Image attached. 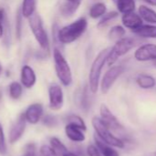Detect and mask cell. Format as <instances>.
I'll list each match as a JSON object with an SVG mask.
<instances>
[{"mask_svg":"<svg viewBox=\"0 0 156 156\" xmlns=\"http://www.w3.org/2000/svg\"><path fill=\"white\" fill-rule=\"evenodd\" d=\"M88 22L86 17H79L57 31V39L63 45L71 44L80 38L86 31Z\"/></svg>","mask_w":156,"mask_h":156,"instance_id":"6da1fadb","label":"cell"},{"mask_svg":"<svg viewBox=\"0 0 156 156\" xmlns=\"http://www.w3.org/2000/svg\"><path fill=\"white\" fill-rule=\"evenodd\" d=\"M109 50H110V48L102 49L97 55V57L94 58L91 64L89 75H88V87L92 93H97L98 90L102 69L105 64L107 63V58H108Z\"/></svg>","mask_w":156,"mask_h":156,"instance_id":"7a4b0ae2","label":"cell"},{"mask_svg":"<svg viewBox=\"0 0 156 156\" xmlns=\"http://www.w3.org/2000/svg\"><path fill=\"white\" fill-rule=\"evenodd\" d=\"M92 126L96 132L97 136L103 142L116 148H124V142L112 133L111 130L106 125V123L101 120L100 117L95 116L92 119Z\"/></svg>","mask_w":156,"mask_h":156,"instance_id":"3957f363","label":"cell"},{"mask_svg":"<svg viewBox=\"0 0 156 156\" xmlns=\"http://www.w3.org/2000/svg\"><path fill=\"white\" fill-rule=\"evenodd\" d=\"M53 60H54L55 72L58 80L63 86L65 87L70 86L73 82L72 70L68 61L66 60L61 50L58 48L53 49Z\"/></svg>","mask_w":156,"mask_h":156,"instance_id":"277c9868","label":"cell"},{"mask_svg":"<svg viewBox=\"0 0 156 156\" xmlns=\"http://www.w3.org/2000/svg\"><path fill=\"white\" fill-rule=\"evenodd\" d=\"M137 45V39L131 37H124L120 40L116 41L115 45L110 48V50L107 58V65L111 67L113 66L119 58L129 53L135 46Z\"/></svg>","mask_w":156,"mask_h":156,"instance_id":"5b68a950","label":"cell"},{"mask_svg":"<svg viewBox=\"0 0 156 156\" xmlns=\"http://www.w3.org/2000/svg\"><path fill=\"white\" fill-rule=\"evenodd\" d=\"M29 25L30 27V30L40 45V47L44 50V51H49L50 50V40L48 34L43 27L42 19L38 14H33L29 18Z\"/></svg>","mask_w":156,"mask_h":156,"instance_id":"8992f818","label":"cell"},{"mask_svg":"<svg viewBox=\"0 0 156 156\" xmlns=\"http://www.w3.org/2000/svg\"><path fill=\"white\" fill-rule=\"evenodd\" d=\"M125 68L123 66H112L104 74L100 80V89L102 93L107 94L112 88L116 80L124 73Z\"/></svg>","mask_w":156,"mask_h":156,"instance_id":"52a82bcc","label":"cell"},{"mask_svg":"<svg viewBox=\"0 0 156 156\" xmlns=\"http://www.w3.org/2000/svg\"><path fill=\"white\" fill-rule=\"evenodd\" d=\"M64 96L63 89L58 84H51L49 87V106L52 111H59L63 108Z\"/></svg>","mask_w":156,"mask_h":156,"instance_id":"ba28073f","label":"cell"},{"mask_svg":"<svg viewBox=\"0 0 156 156\" xmlns=\"http://www.w3.org/2000/svg\"><path fill=\"white\" fill-rule=\"evenodd\" d=\"M99 112H100L101 120L106 123V125L111 131L116 132V133H120L121 131H123V126L120 124L117 117L112 113V112L108 108L107 105L101 104Z\"/></svg>","mask_w":156,"mask_h":156,"instance_id":"9c48e42d","label":"cell"},{"mask_svg":"<svg viewBox=\"0 0 156 156\" xmlns=\"http://www.w3.org/2000/svg\"><path fill=\"white\" fill-rule=\"evenodd\" d=\"M27 125V120L25 118L24 113L20 114L17 119L15 121V122L12 124L10 130H9V143L16 144L24 134Z\"/></svg>","mask_w":156,"mask_h":156,"instance_id":"30bf717a","label":"cell"},{"mask_svg":"<svg viewBox=\"0 0 156 156\" xmlns=\"http://www.w3.org/2000/svg\"><path fill=\"white\" fill-rule=\"evenodd\" d=\"M134 58L140 62L156 60V45L144 44L139 47L134 52Z\"/></svg>","mask_w":156,"mask_h":156,"instance_id":"8fae6325","label":"cell"},{"mask_svg":"<svg viewBox=\"0 0 156 156\" xmlns=\"http://www.w3.org/2000/svg\"><path fill=\"white\" fill-rule=\"evenodd\" d=\"M43 114V106L40 103H33L28 107L26 112H24L27 122L30 124L38 123Z\"/></svg>","mask_w":156,"mask_h":156,"instance_id":"7c38bea8","label":"cell"},{"mask_svg":"<svg viewBox=\"0 0 156 156\" xmlns=\"http://www.w3.org/2000/svg\"><path fill=\"white\" fill-rule=\"evenodd\" d=\"M121 22H122V25L124 27L131 29L132 32L143 25V18L140 16L139 14H136L135 12H131V13L122 15Z\"/></svg>","mask_w":156,"mask_h":156,"instance_id":"4fadbf2b","label":"cell"},{"mask_svg":"<svg viewBox=\"0 0 156 156\" xmlns=\"http://www.w3.org/2000/svg\"><path fill=\"white\" fill-rule=\"evenodd\" d=\"M20 81L21 84L27 89H31L36 84V73L30 66L25 65L22 67L20 72Z\"/></svg>","mask_w":156,"mask_h":156,"instance_id":"5bb4252c","label":"cell"},{"mask_svg":"<svg viewBox=\"0 0 156 156\" xmlns=\"http://www.w3.org/2000/svg\"><path fill=\"white\" fill-rule=\"evenodd\" d=\"M65 134L69 140L74 143H83L86 140V135L81 128L77 127L73 123H67L65 126Z\"/></svg>","mask_w":156,"mask_h":156,"instance_id":"9a60e30c","label":"cell"},{"mask_svg":"<svg viewBox=\"0 0 156 156\" xmlns=\"http://www.w3.org/2000/svg\"><path fill=\"white\" fill-rule=\"evenodd\" d=\"M138 14L143 21L147 22L148 24L156 25V12L151 7H148L144 5H141L138 9Z\"/></svg>","mask_w":156,"mask_h":156,"instance_id":"2e32d148","label":"cell"},{"mask_svg":"<svg viewBox=\"0 0 156 156\" xmlns=\"http://www.w3.org/2000/svg\"><path fill=\"white\" fill-rule=\"evenodd\" d=\"M136 83L137 85L143 90H151L154 88L156 85L155 79L149 74H140L136 78Z\"/></svg>","mask_w":156,"mask_h":156,"instance_id":"e0dca14e","label":"cell"},{"mask_svg":"<svg viewBox=\"0 0 156 156\" xmlns=\"http://www.w3.org/2000/svg\"><path fill=\"white\" fill-rule=\"evenodd\" d=\"M133 33L143 38H156V25L143 24L142 27L134 30Z\"/></svg>","mask_w":156,"mask_h":156,"instance_id":"ac0fdd59","label":"cell"},{"mask_svg":"<svg viewBox=\"0 0 156 156\" xmlns=\"http://www.w3.org/2000/svg\"><path fill=\"white\" fill-rule=\"evenodd\" d=\"M112 1L115 3L118 11L122 15L135 11L136 8L135 0H112Z\"/></svg>","mask_w":156,"mask_h":156,"instance_id":"d6986e66","label":"cell"},{"mask_svg":"<svg viewBox=\"0 0 156 156\" xmlns=\"http://www.w3.org/2000/svg\"><path fill=\"white\" fill-rule=\"evenodd\" d=\"M95 142L97 144V147L100 151L102 156H120V154L117 150L112 148L113 146L106 144L101 139H99L97 135L95 136Z\"/></svg>","mask_w":156,"mask_h":156,"instance_id":"ffe728a7","label":"cell"},{"mask_svg":"<svg viewBox=\"0 0 156 156\" xmlns=\"http://www.w3.org/2000/svg\"><path fill=\"white\" fill-rule=\"evenodd\" d=\"M107 13V5L103 2H97L89 9V16L93 19L101 18Z\"/></svg>","mask_w":156,"mask_h":156,"instance_id":"44dd1931","label":"cell"},{"mask_svg":"<svg viewBox=\"0 0 156 156\" xmlns=\"http://www.w3.org/2000/svg\"><path fill=\"white\" fill-rule=\"evenodd\" d=\"M50 146L57 156H64L69 152L67 147L57 137H52L50 139Z\"/></svg>","mask_w":156,"mask_h":156,"instance_id":"7402d4cb","label":"cell"},{"mask_svg":"<svg viewBox=\"0 0 156 156\" xmlns=\"http://www.w3.org/2000/svg\"><path fill=\"white\" fill-rule=\"evenodd\" d=\"M36 9V0H23L21 6L22 16L26 18H29L33 14H35Z\"/></svg>","mask_w":156,"mask_h":156,"instance_id":"603a6c76","label":"cell"},{"mask_svg":"<svg viewBox=\"0 0 156 156\" xmlns=\"http://www.w3.org/2000/svg\"><path fill=\"white\" fill-rule=\"evenodd\" d=\"M80 4L65 1L60 7V12L63 16H72L79 8Z\"/></svg>","mask_w":156,"mask_h":156,"instance_id":"cb8c5ba5","label":"cell"},{"mask_svg":"<svg viewBox=\"0 0 156 156\" xmlns=\"http://www.w3.org/2000/svg\"><path fill=\"white\" fill-rule=\"evenodd\" d=\"M126 35V29L124 27L120 26V25H116L114 27H112L108 33V37L110 40H114V41H118L120 38L124 37Z\"/></svg>","mask_w":156,"mask_h":156,"instance_id":"d4e9b609","label":"cell"},{"mask_svg":"<svg viewBox=\"0 0 156 156\" xmlns=\"http://www.w3.org/2000/svg\"><path fill=\"white\" fill-rule=\"evenodd\" d=\"M8 91H9V96L12 100H18L23 92L22 84L17 81L11 82L8 87Z\"/></svg>","mask_w":156,"mask_h":156,"instance_id":"484cf974","label":"cell"},{"mask_svg":"<svg viewBox=\"0 0 156 156\" xmlns=\"http://www.w3.org/2000/svg\"><path fill=\"white\" fill-rule=\"evenodd\" d=\"M119 11H109L107 12L98 21L97 23V27H105L108 24H109L112 20L117 18L119 16Z\"/></svg>","mask_w":156,"mask_h":156,"instance_id":"4316f807","label":"cell"},{"mask_svg":"<svg viewBox=\"0 0 156 156\" xmlns=\"http://www.w3.org/2000/svg\"><path fill=\"white\" fill-rule=\"evenodd\" d=\"M67 121H68V123H73L76 125L77 127L81 128L83 131L85 132L86 131V124L80 116L75 115V114H71L67 117Z\"/></svg>","mask_w":156,"mask_h":156,"instance_id":"83f0119b","label":"cell"},{"mask_svg":"<svg viewBox=\"0 0 156 156\" xmlns=\"http://www.w3.org/2000/svg\"><path fill=\"white\" fill-rule=\"evenodd\" d=\"M89 87L86 86L82 94H81V107L85 110L87 111L90 108V102H89V95H88V91H89Z\"/></svg>","mask_w":156,"mask_h":156,"instance_id":"f1b7e54d","label":"cell"},{"mask_svg":"<svg viewBox=\"0 0 156 156\" xmlns=\"http://www.w3.org/2000/svg\"><path fill=\"white\" fill-rule=\"evenodd\" d=\"M42 123L48 128H54L58 124V120L53 115H45L42 119Z\"/></svg>","mask_w":156,"mask_h":156,"instance_id":"f546056e","label":"cell"},{"mask_svg":"<svg viewBox=\"0 0 156 156\" xmlns=\"http://www.w3.org/2000/svg\"><path fill=\"white\" fill-rule=\"evenodd\" d=\"M6 138H5V133L3 130V126L0 123V154L1 155H6Z\"/></svg>","mask_w":156,"mask_h":156,"instance_id":"4dcf8cb0","label":"cell"},{"mask_svg":"<svg viewBox=\"0 0 156 156\" xmlns=\"http://www.w3.org/2000/svg\"><path fill=\"white\" fill-rule=\"evenodd\" d=\"M22 156H39L38 152H37V147L36 144L33 143H29L26 145L24 154Z\"/></svg>","mask_w":156,"mask_h":156,"instance_id":"1f68e13d","label":"cell"},{"mask_svg":"<svg viewBox=\"0 0 156 156\" xmlns=\"http://www.w3.org/2000/svg\"><path fill=\"white\" fill-rule=\"evenodd\" d=\"M39 156H57L56 154L53 152V150L51 148V146L48 145H43L40 149Z\"/></svg>","mask_w":156,"mask_h":156,"instance_id":"d6a6232c","label":"cell"},{"mask_svg":"<svg viewBox=\"0 0 156 156\" xmlns=\"http://www.w3.org/2000/svg\"><path fill=\"white\" fill-rule=\"evenodd\" d=\"M87 154L88 156H101V153L97 146L89 145L87 147Z\"/></svg>","mask_w":156,"mask_h":156,"instance_id":"836d02e7","label":"cell"},{"mask_svg":"<svg viewBox=\"0 0 156 156\" xmlns=\"http://www.w3.org/2000/svg\"><path fill=\"white\" fill-rule=\"evenodd\" d=\"M21 16H22V13H21V11H20V13H18L17 14V37H20V31H21V27H20V25H21Z\"/></svg>","mask_w":156,"mask_h":156,"instance_id":"e575fe53","label":"cell"},{"mask_svg":"<svg viewBox=\"0 0 156 156\" xmlns=\"http://www.w3.org/2000/svg\"><path fill=\"white\" fill-rule=\"evenodd\" d=\"M4 10L0 9V38H2L4 35V27H3V19H4Z\"/></svg>","mask_w":156,"mask_h":156,"instance_id":"d590c367","label":"cell"},{"mask_svg":"<svg viewBox=\"0 0 156 156\" xmlns=\"http://www.w3.org/2000/svg\"><path fill=\"white\" fill-rule=\"evenodd\" d=\"M143 2H145L146 4L152 5V6H156V0H142Z\"/></svg>","mask_w":156,"mask_h":156,"instance_id":"8d00e7d4","label":"cell"},{"mask_svg":"<svg viewBox=\"0 0 156 156\" xmlns=\"http://www.w3.org/2000/svg\"><path fill=\"white\" fill-rule=\"evenodd\" d=\"M65 1H68V2H72V3H77V4H82V1L83 0H65Z\"/></svg>","mask_w":156,"mask_h":156,"instance_id":"74e56055","label":"cell"},{"mask_svg":"<svg viewBox=\"0 0 156 156\" xmlns=\"http://www.w3.org/2000/svg\"><path fill=\"white\" fill-rule=\"evenodd\" d=\"M64 156H78V155H77L76 154H74V153H73V152H70V151H69V152H68V153H67V154H66Z\"/></svg>","mask_w":156,"mask_h":156,"instance_id":"f35d334b","label":"cell"},{"mask_svg":"<svg viewBox=\"0 0 156 156\" xmlns=\"http://www.w3.org/2000/svg\"><path fill=\"white\" fill-rule=\"evenodd\" d=\"M2 70H3V67H2V64L0 63V75H1V73H2Z\"/></svg>","mask_w":156,"mask_h":156,"instance_id":"ab89813d","label":"cell"},{"mask_svg":"<svg viewBox=\"0 0 156 156\" xmlns=\"http://www.w3.org/2000/svg\"><path fill=\"white\" fill-rule=\"evenodd\" d=\"M153 62H154V67H155V68H156V60H154V61H153Z\"/></svg>","mask_w":156,"mask_h":156,"instance_id":"60d3db41","label":"cell"},{"mask_svg":"<svg viewBox=\"0 0 156 156\" xmlns=\"http://www.w3.org/2000/svg\"><path fill=\"white\" fill-rule=\"evenodd\" d=\"M155 155H156V153H155Z\"/></svg>","mask_w":156,"mask_h":156,"instance_id":"b9f144b4","label":"cell"},{"mask_svg":"<svg viewBox=\"0 0 156 156\" xmlns=\"http://www.w3.org/2000/svg\"><path fill=\"white\" fill-rule=\"evenodd\" d=\"M101 156H102V155H101Z\"/></svg>","mask_w":156,"mask_h":156,"instance_id":"7bdbcfd3","label":"cell"}]
</instances>
